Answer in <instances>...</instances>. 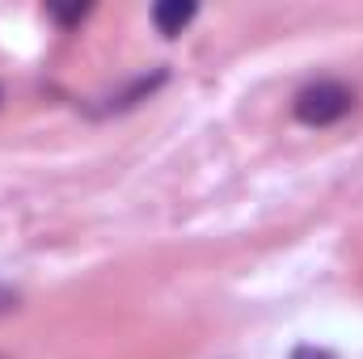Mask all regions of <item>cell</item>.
<instances>
[{
    "label": "cell",
    "instance_id": "obj_1",
    "mask_svg": "<svg viewBox=\"0 0 363 359\" xmlns=\"http://www.w3.org/2000/svg\"><path fill=\"white\" fill-rule=\"evenodd\" d=\"M351 110H355V89H347L342 81H317V85L300 89L291 101V114L304 127H334Z\"/></svg>",
    "mask_w": 363,
    "mask_h": 359
},
{
    "label": "cell",
    "instance_id": "obj_2",
    "mask_svg": "<svg viewBox=\"0 0 363 359\" xmlns=\"http://www.w3.org/2000/svg\"><path fill=\"white\" fill-rule=\"evenodd\" d=\"M194 4L190 0H161L157 9H152V21H157V30L165 34V38H174V34H182L190 21H194Z\"/></svg>",
    "mask_w": 363,
    "mask_h": 359
},
{
    "label": "cell",
    "instance_id": "obj_3",
    "mask_svg": "<svg viewBox=\"0 0 363 359\" xmlns=\"http://www.w3.org/2000/svg\"><path fill=\"white\" fill-rule=\"evenodd\" d=\"M291 359H334L325 347H300V351H291Z\"/></svg>",
    "mask_w": 363,
    "mask_h": 359
},
{
    "label": "cell",
    "instance_id": "obj_4",
    "mask_svg": "<svg viewBox=\"0 0 363 359\" xmlns=\"http://www.w3.org/2000/svg\"><path fill=\"white\" fill-rule=\"evenodd\" d=\"M0 359H4V355H0Z\"/></svg>",
    "mask_w": 363,
    "mask_h": 359
}]
</instances>
